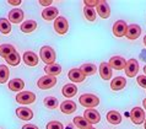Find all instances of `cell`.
<instances>
[{
	"label": "cell",
	"mask_w": 146,
	"mask_h": 129,
	"mask_svg": "<svg viewBox=\"0 0 146 129\" xmlns=\"http://www.w3.org/2000/svg\"><path fill=\"white\" fill-rule=\"evenodd\" d=\"M39 57L47 65H52L55 62V52L52 47H42L39 51Z\"/></svg>",
	"instance_id": "cell-1"
},
{
	"label": "cell",
	"mask_w": 146,
	"mask_h": 129,
	"mask_svg": "<svg viewBox=\"0 0 146 129\" xmlns=\"http://www.w3.org/2000/svg\"><path fill=\"white\" fill-rule=\"evenodd\" d=\"M79 102H80L81 106H84L86 108H93V107L98 106L100 98L92 94H84L82 96H80Z\"/></svg>",
	"instance_id": "cell-2"
},
{
	"label": "cell",
	"mask_w": 146,
	"mask_h": 129,
	"mask_svg": "<svg viewBox=\"0 0 146 129\" xmlns=\"http://www.w3.org/2000/svg\"><path fill=\"white\" fill-rule=\"evenodd\" d=\"M54 30L58 35H65L69 30V23L68 20L63 16H58L54 21Z\"/></svg>",
	"instance_id": "cell-3"
},
{
	"label": "cell",
	"mask_w": 146,
	"mask_h": 129,
	"mask_svg": "<svg viewBox=\"0 0 146 129\" xmlns=\"http://www.w3.org/2000/svg\"><path fill=\"white\" fill-rule=\"evenodd\" d=\"M16 101H17L20 104H31L36 101V95L31 91H22V92H20V94H17Z\"/></svg>",
	"instance_id": "cell-4"
},
{
	"label": "cell",
	"mask_w": 146,
	"mask_h": 129,
	"mask_svg": "<svg viewBox=\"0 0 146 129\" xmlns=\"http://www.w3.org/2000/svg\"><path fill=\"white\" fill-rule=\"evenodd\" d=\"M56 84V78L55 76H43L40 78L37 82V86L40 88V90H48V88H52L53 86H55Z\"/></svg>",
	"instance_id": "cell-5"
},
{
	"label": "cell",
	"mask_w": 146,
	"mask_h": 129,
	"mask_svg": "<svg viewBox=\"0 0 146 129\" xmlns=\"http://www.w3.org/2000/svg\"><path fill=\"white\" fill-rule=\"evenodd\" d=\"M130 118L134 124H141L145 122V112L140 107H134L130 112Z\"/></svg>",
	"instance_id": "cell-6"
},
{
	"label": "cell",
	"mask_w": 146,
	"mask_h": 129,
	"mask_svg": "<svg viewBox=\"0 0 146 129\" xmlns=\"http://www.w3.org/2000/svg\"><path fill=\"white\" fill-rule=\"evenodd\" d=\"M125 75L129 78H134L136 76L137 71H139V63L136 62V59H129L125 65Z\"/></svg>",
	"instance_id": "cell-7"
},
{
	"label": "cell",
	"mask_w": 146,
	"mask_h": 129,
	"mask_svg": "<svg viewBox=\"0 0 146 129\" xmlns=\"http://www.w3.org/2000/svg\"><path fill=\"white\" fill-rule=\"evenodd\" d=\"M84 118L91 124H97L101 120V114L95 108H87L84 113Z\"/></svg>",
	"instance_id": "cell-8"
},
{
	"label": "cell",
	"mask_w": 146,
	"mask_h": 129,
	"mask_svg": "<svg viewBox=\"0 0 146 129\" xmlns=\"http://www.w3.org/2000/svg\"><path fill=\"white\" fill-rule=\"evenodd\" d=\"M127 22L123 21V20H118L113 25V33H114L115 37H124L125 33H127Z\"/></svg>",
	"instance_id": "cell-9"
},
{
	"label": "cell",
	"mask_w": 146,
	"mask_h": 129,
	"mask_svg": "<svg viewBox=\"0 0 146 129\" xmlns=\"http://www.w3.org/2000/svg\"><path fill=\"white\" fill-rule=\"evenodd\" d=\"M108 64H109V66L115 70H124L125 65H127V62H125L124 58L119 57V55H115V57H112L109 59Z\"/></svg>",
	"instance_id": "cell-10"
},
{
	"label": "cell",
	"mask_w": 146,
	"mask_h": 129,
	"mask_svg": "<svg viewBox=\"0 0 146 129\" xmlns=\"http://www.w3.org/2000/svg\"><path fill=\"white\" fill-rule=\"evenodd\" d=\"M68 78L70 79L72 82H82L84 80L86 79V75L81 71V69H76V68H74V69H71L70 71H69Z\"/></svg>",
	"instance_id": "cell-11"
},
{
	"label": "cell",
	"mask_w": 146,
	"mask_h": 129,
	"mask_svg": "<svg viewBox=\"0 0 146 129\" xmlns=\"http://www.w3.org/2000/svg\"><path fill=\"white\" fill-rule=\"evenodd\" d=\"M9 21L11 23H20L22 22L23 20V11L21 9H17V7H15V9H13L9 13Z\"/></svg>",
	"instance_id": "cell-12"
},
{
	"label": "cell",
	"mask_w": 146,
	"mask_h": 129,
	"mask_svg": "<svg viewBox=\"0 0 146 129\" xmlns=\"http://www.w3.org/2000/svg\"><path fill=\"white\" fill-rule=\"evenodd\" d=\"M96 7H97V14H98L102 19L109 17V15H111V7H109V5L106 1H102V0H101Z\"/></svg>",
	"instance_id": "cell-13"
},
{
	"label": "cell",
	"mask_w": 146,
	"mask_h": 129,
	"mask_svg": "<svg viewBox=\"0 0 146 129\" xmlns=\"http://www.w3.org/2000/svg\"><path fill=\"white\" fill-rule=\"evenodd\" d=\"M140 35H141V29H140L139 25H135V23H134V25L128 26L127 33H125L128 39H137Z\"/></svg>",
	"instance_id": "cell-14"
},
{
	"label": "cell",
	"mask_w": 146,
	"mask_h": 129,
	"mask_svg": "<svg viewBox=\"0 0 146 129\" xmlns=\"http://www.w3.org/2000/svg\"><path fill=\"white\" fill-rule=\"evenodd\" d=\"M16 116L21 120H30L33 118V112L27 107H19L16 110Z\"/></svg>",
	"instance_id": "cell-15"
},
{
	"label": "cell",
	"mask_w": 146,
	"mask_h": 129,
	"mask_svg": "<svg viewBox=\"0 0 146 129\" xmlns=\"http://www.w3.org/2000/svg\"><path fill=\"white\" fill-rule=\"evenodd\" d=\"M59 107H60V111L65 114H71L76 111V103L70 100H66V101H64V102H62V104H60Z\"/></svg>",
	"instance_id": "cell-16"
},
{
	"label": "cell",
	"mask_w": 146,
	"mask_h": 129,
	"mask_svg": "<svg viewBox=\"0 0 146 129\" xmlns=\"http://www.w3.org/2000/svg\"><path fill=\"white\" fill-rule=\"evenodd\" d=\"M42 17L46 20V21H52V20H55L58 17V9L53 6H49V7H46L43 11H42Z\"/></svg>",
	"instance_id": "cell-17"
},
{
	"label": "cell",
	"mask_w": 146,
	"mask_h": 129,
	"mask_svg": "<svg viewBox=\"0 0 146 129\" xmlns=\"http://www.w3.org/2000/svg\"><path fill=\"white\" fill-rule=\"evenodd\" d=\"M38 55L33 53V52H26L23 54V62L28 66H36L38 64Z\"/></svg>",
	"instance_id": "cell-18"
},
{
	"label": "cell",
	"mask_w": 146,
	"mask_h": 129,
	"mask_svg": "<svg viewBox=\"0 0 146 129\" xmlns=\"http://www.w3.org/2000/svg\"><path fill=\"white\" fill-rule=\"evenodd\" d=\"M127 85V80L123 76H117L111 81V88L113 91H119V90H123Z\"/></svg>",
	"instance_id": "cell-19"
},
{
	"label": "cell",
	"mask_w": 146,
	"mask_h": 129,
	"mask_svg": "<svg viewBox=\"0 0 146 129\" xmlns=\"http://www.w3.org/2000/svg\"><path fill=\"white\" fill-rule=\"evenodd\" d=\"M100 75L101 78H102L103 80H109L112 78V68L109 66V64L103 62L101 63L100 65Z\"/></svg>",
	"instance_id": "cell-20"
},
{
	"label": "cell",
	"mask_w": 146,
	"mask_h": 129,
	"mask_svg": "<svg viewBox=\"0 0 146 129\" xmlns=\"http://www.w3.org/2000/svg\"><path fill=\"white\" fill-rule=\"evenodd\" d=\"M62 94L68 98L74 97V96L78 94V86H75L74 84H66V85L63 87Z\"/></svg>",
	"instance_id": "cell-21"
},
{
	"label": "cell",
	"mask_w": 146,
	"mask_h": 129,
	"mask_svg": "<svg viewBox=\"0 0 146 129\" xmlns=\"http://www.w3.org/2000/svg\"><path fill=\"white\" fill-rule=\"evenodd\" d=\"M23 87H25V82H23L22 79H13L9 81V90L11 91L19 92L23 90Z\"/></svg>",
	"instance_id": "cell-22"
},
{
	"label": "cell",
	"mask_w": 146,
	"mask_h": 129,
	"mask_svg": "<svg viewBox=\"0 0 146 129\" xmlns=\"http://www.w3.org/2000/svg\"><path fill=\"white\" fill-rule=\"evenodd\" d=\"M106 118H107V122H109L111 124H114V126H117V124H119L121 122V116L117 111H109L106 116Z\"/></svg>",
	"instance_id": "cell-23"
},
{
	"label": "cell",
	"mask_w": 146,
	"mask_h": 129,
	"mask_svg": "<svg viewBox=\"0 0 146 129\" xmlns=\"http://www.w3.org/2000/svg\"><path fill=\"white\" fill-rule=\"evenodd\" d=\"M44 71L47 72V75L49 76H58L60 72H62V66L59 65V64H52V65H47L44 66Z\"/></svg>",
	"instance_id": "cell-24"
},
{
	"label": "cell",
	"mask_w": 146,
	"mask_h": 129,
	"mask_svg": "<svg viewBox=\"0 0 146 129\" xmlns=\"http://www.w3.org/2000/svg\"><path fill=\"white\" fill-rule=\"evenodd\" d=\"M20 29H21L23 33H31V32H33L37 29V22L33 21V20H28V21H25L22 23Z\"/></svg>",
	"instance_id": "cell-25"
},
{
	"label": "cell",
	"mask_w": 146,
	"mask_h": 129,
	"mask_svg": "<svg viewBox=\"0 0 146 129\" xmlns=\"http://www.w3.org/2000/svg\"><path fill=\"white\" fill-rule=\"evenodd\" d=\"M74 124H75V127L78 128V129H91V123H88L86 119L84 118V117H75L74 118Z\"/></svg>",
	"instance_id": "cell-26"
},
{
	"label": "cell",
	"mask_w": 146,
	"mask_h": 129,
	"mask_svg": "<svg viewBox=\"0 0 146 129\" xmlns=\"http://www.w3.org/2000/svg\"><path fill=\"white\" fill-rule=\"evenodd\" d=\"M5 60L7 62V64H9V65L16 66V65H19V64H20V62H21V58H20V54L15 51V52H13V53L9 55V57H6Z\"/></svg>",
	"instance_id": "cell-27"
},
{
	"label": "cell",
	"mask_w": 146,
	"mask_h": 129,
	"mask_svg": "<svg viewBox=\"0 0 146 129\" xmlns=\"http://www.w3.org/2000/svg\"><path fill=\"white\" fill-rule=\"evenodd\" d=\"M80 69H81V71H82L86 76H90V75H93L97 71V66L95 65V64L86 63V64H84V65L81 66Z\"/></svg>",
	"instance_id": "cell-28"
},
{
	"label": "cell",
	"mask_w": 146,
	"mask_h": 129,
	"mask_svg": "<svg viewBox=\"0 0 146 129\" xmlns=\"http://www.w3.org/2000/svg\"><path fill=\"white\" fill-rule=\"evenodd\" d=\"M15 51H16L15 47H13L11 44H1V46H0V57L6 58Z\"/></svg>",
	"instance_id": "cell-29"
},
{
	"label": "cell",
	"mask_w": 146,
	"mask_h": 129,
	"mask_svg": "<svg viewBox=\"0 0 146 129\" xmlns=\"http://www.w3.org/2000/svg\"><path fill=\"white\" fill-rule=\"evenodd\" d=\"M0 32L3 35H9L11 32V22L7 19H0Z\"/></svg>",
	"instance_id": "cell-30"
},
{
	"label": "cell",
	"mask_w": 146,
	"mask_h": 129,
	"mask_svg": "<svg viewBox=\"0 0 146 129\" xmlns=\"http://www.w3.org/2000/svg\"><path fill=\"white\" fill-rule=\"evenodd\" d=\"M58 100L53 96H48V97L44 98V106H46L48 110H55L58 107Z\"/></svg>",
	"instance_id": "cell-31"
},
{
	"label": "cell",
	"mask_w": 146,
	"mask_h": 129,
	"mask_svg": "<svg viewBox=\"0 0 146 129\" xmlns=\"http://www.w3.org/2000/svg\"><path fill=\"white\" fill-rule=\"evenodd\" d=\"M9 76H10L9 68L1 64V65H0V84H5L7 80H9Z\"/></svg>",
	"instance_id": "cell-32"
},
{
	"label": "cell",
	"mask_w": 146,
	"mask_h": 129,
	"mask_svg": "<svg viewBox=\"0 0 146 129\" xmlns=\"http://www.w3.org/2000/svg\"><path fill=\"white\" fill-rule=\"evenodd\" d=\"M84 14H85V17H86L88 21H95L96 20V10L93 9V7L85 6L84 7Z\"/></svg>",
	"instance_id": "cell-33"
},
{
	"label": "cell",
	"mask_w": 146,
	"mask_h": 129,
	"mask_svg": "<svg viewBox=\"0 0 146 129\" xmlns=\"http://www.w3.org/2000/svg\"><path fill=\"white\" fill-rule=\"evenodd\" d=\"M46 129H64V127H63L62 123L58 122V120H52V122H49L47 124Z\"/></svg>",
	"instance_id": "cell-34"
},
{
	"label": "cell",
	"mask_w": 146,
	"mask_h": 129,
	"mask_svg": "<svg viewBox=\"0 0 146 129\" xmlns=\"http://www.w3.org/2000/svg\"><path fill=\"white\" fill-rule=\"evenodd\" d=\"M136 81H137V84H139L141 87L146 88V75H139L136 78Z\"/></svg>",
	"instance_id": "cell-35"
},
{
	"label": "cell",
	"mask_w": 146,
	"mask_h": 129,
	"mask_svg": "<svg viewBox=\"0 0 146 129\" xmlns=\"http://www.w3.org/2000/svg\"><path fill=\"white\" fill-rule=\"evenodd\" d=\"M100 1H97V0H85L84 4L85 6H88V7H93V6H97L98 5Z\"/></svg>",
	"instance_id": "cell-36"
},
{
	"label": "cell",
	"mask_w": 146,
	"mask_h": 129,
	"mask_svg": "<svg viewBox=\"0 0 146 129\" xmlns=\"http://www.w3.org/2000/svg\"><path fill=\"white\" fill-rule=\"evenodd\" d=\"M10 4V5H14V6H19L20 4H21V0H9L7 1Z\"/></svg>",
	"instance_id": "cell-37"
},
{
	"label": "cell",
	"mask_w": 146,
	"mask_h": 129,
	"mask_svg": "<svg viewBox=\"0 0 146 129\" xmlns=\"http://www.w3.org/2000/svg\"><path fill=\"white\" fill-rule=\"evenodd\" d=\"M52 3H53V1H52V0H48V1H44V0H40V1H39L40 5H43V6H48V7H49V6L52 5Z\"/></svg>",
	"instance_id": "cell-38"
},
{
	"label": "cell",
	"mask_w": 146,
	"mask_h": 129,
	"mask_svg": "<svg viewBox=\"0 0 146 129\" xmlns=\"http://www.w3.org/2000/svg\"><path fill=\"white\" fill-rule=\"evenodd\" d=\"M22 129H39L37 126H35V124H26V126H23Z\"/></svg>",
	"instance_id": "cell-39"
},
{
	"label": "cell",
	"mask_w": 146,
	"mask_h": 129,
	"mask_svg": "<svg viewBox=\"0 0 146 129\" xmlns=\"http://www.w3.org/2000/svg\"><path fill=\"white\" fill-rule=\"evenodd\" d=\"M143 104H144V108H145V111H146V98L143 101Z\"/></svg>",
	"instance_id": "cell-40"
},
{
	"label": "cell",
	"mask_w": 146,
	"mask_h": 129,
	"mask_svg": "<svg viewBox=\"0 0 146 129\" xmlns=\"http://www.w3.org/2000/svg\"><path fill=\"white\" fill-rule=\"evenodd\" d=\"M144 44H145V47H146V36L144 37Z\"/></svg>",
	"instance_id": "cell-41"
},
{
	"label": "cell",
	"mask_w": 146,
	"mask_h": 129,
	"mask_svg": "<svg viewBox=\"0 0 146 129\" xmlns=\"http://www.w3.org/2000/svg\"><path fill=\"white\" fill-rule=\"evenodd\" d=\"M144 72H145V74H146V65L144 66Z\"/></svg>",
	"instance_id": "cell-42"
},
{
	"label": "cell",
	"mask_w": 146,
	"mask_h": 129,
	"mask_svg": "<svg viewBox=\"0 0 146 129\" xmlns=\"http://www.w3.org/2000/svg\"><path fill=\"white\" fill-rule=\"evenodd\" d=\"M144 128L146 129V120H145V122H144Z\"/></svg>",
	"instance_id": "cell-43"
},
{
	"label": "cell",
	"mask_w": 146,
	"mask_h": 129,
	"mask_svg": "<svg viewBox=\"0 0 146 129\" xmlns=\"http://www.w3.org/2000/svg\"><path fill=\"white\" fill-rule=\"evenodd\" d=\"M91 129H96V128H91Z\"/></svg>",
	"instance_id": "cell-44"
}]
</instances>
